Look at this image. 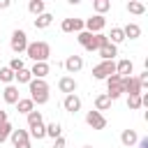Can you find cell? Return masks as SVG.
<instances>
[{
	"label": "cell",
	"mask_w": 148,
	"mask_h": 148,
	"mask_svg": "<svg viewBox=\"0 0 148 148\" xmlns=\"http://www.w3.org/2000/svg\"><path fill=\"white\" fill-rule=\"evenodd\" d=\"M28 90H30L32 104H46L49 102V83L44 79H32L28 83Z\"/></svg>",
	"instance_id": "cell-1"
},
{
	"label": "cell",
	"mask_w": 148,
	"mask_h": 148,
	"mask_svg": "<svg viewBox=\"0 0 148 148\" xmlns=\"http://www.w3.org/2000/svg\"><path fill=\"white\" fill-rule=\"evenodd\" d=\"M25 56H28L32 62H46L49 56H51V46H49L46 42H28Z\"/></svg>",
	"instance_id": "cell-2"
},
{
	"label": "cell",
	"mask_w": 148,
	"mask_h": 148,
	"mask_svg": "<svg viewBox=\"0 0 148 148\" xmlns=\"http://www.w3.org/2000/svg\"><path fill=\"white\" fill-rule=\"evenodd\" d=\"M111 74H116V62L113 60H102L99 65L92 67V79H97V81H106Z\"/></svg>",
	"instance_id": "cell-3"
},
{
	"label": "cell",
	"mask_w": 148,
	"mask_h": 148,
	"mask_svg": "<svg viewBox=\"0 0 148 148\" xmlns=\"http://www.w3.org/2000/svg\"><path fill=\"white\" fill-rule=\"evenodd\" d=\"M120 95H123V79H120L118 74H111V76L106 79V97H109L111 102H116Z\"/></svg>",
	"instance_id": "cell-4"
},
{
	"label": "cell",
	"mask_w": 148,
	"mask_h": 148,
	"mask_svg": "<svg viewBox=\"0 0 148 148\" xmlns=\"http://www.w3.org/2000/svg\"><path fill=\"white\" fill-rule=\"evenodd\" d=\"M9 46H12L14 53H25V49H28V35L23 30H14L12 39H9Z\"/></svg>",
	"instance_id": "cell-5"
},
{
	"label": "cell",
	"mask_w": 148,
	"mask_h": 148,
	"mask_svg": "<svg viewBox=\"0 0 148 148\" xmlns=\"http://www.w3.org/2000/svg\"><path fill=\"white\" fill-rule=\"evenodd\" d=\"M104 25H106V18H104V16H97V14L83 21V30H86V32H90V35L102 32V30H104Z\"/></svg>",
	"instance_id": "cell-6"
},
{
	"label": "cell",
	"mask_w": 148,
	"mask_h": 148,
	"mask_svg": "<svg viewBox=\"0 0 148 148\" xmlns=\"http://www.w3.org/2000/svg\"><path fill=\"white\" fill-rule=\"evenodd\" d=\"M9 139H12L14 148H32V146H30V134H28V130H12Z\"/></svg>",
	"instance_id": "cell-7"
},
{
	"label": "cell",
	"mask_w": 148,
	"mask_h": 148,
	"mask_svg": "<svg viewBox=\"0 0 148 148\" xmlns=\"http://www.w3.org/2000/svg\"><path fill=\"white\" fill-rule=\"evenodd\" d=\"M86 123H88L92 130H104V127H106V118H104L99 111H88V113H86Z\"/></svg>",
	"instance_id": "cell-8"
},
{
	"label": "cell",
	"mask_w": 148,
	"mask_h": 148,
	"mask_svg": "<svg viewBox=\"0 0 148 148\" xmlns=\"http://www.w3.org/2000/svg\"><path fill=\"white\" fill-rule=\"evenodd\" d=\"M76 88H79V83H76V79H74V76H62V79L58 81V90H60V92H65V95H74V92H76Z\"/></svg>",
	"instance_id": "cell-9"
},
{
	"label": "cell",
	"mask_w": 148,
	"mask_h": 148,
	"mask_svg": "<svg viewBox=\"0 0 148 148\" xmlns=\"http://www.w3.org/2000/svg\"><path fill=\"white\" fill-rule=\"evenodd\" d=\"M123 92H127V97L141 95V86H139L136 76H125V79H123Z\"/></svg>",
	"instance_id": "cell-10"
},
{
	"label": "cell",
	"mask_w": 148,
	"mask_h": 148,
	"mask_svg": "<svg viewBox=\"0 0 148 148\" xmlns=\"http://www.w3.org/2000/svg\"><path fill=\"white\" fill-rule=\"evenodd\" d=\"M62 106H65L67 113H76V111H81V97H79L76 92H74V95H65Z\"/></svg>",
	"instance_id": "cell-11"
},
{
	"label": "cell",
	"mask_w": 148,
	"mask_h": 148,
	"mask_svg": "<svg viewBox=\"0 0 148 148\" xmlns=\"http://www.w3.org/2000/svg\"><path fill=\"white\" fill-rule=\"evenodd\" d=\"M132 72H134V62H132V60L123 58V60H118V62H116V74H118L120 79L132 76Z\"/></svg>",
	"instance_id": "cell-12"
},
{
	"label": "cell",
	"mask_w": 148,
	"mask_h": 148,
	"mask_svg": "<svg viewBox=\"0 0 148 148\" xmlns=\"http://www.w3.org/2000/svg\"><path fill=\"white\" fill-rule=\"evenodd\" d=\"M65 69H67L69 74L81 72V69H83V58H81V56H67V60H65Z\"/></svg>",
	"instance_id": "cell-13"
},
{
	"label": "cell",
	"mask_w": 148,
	"mask_h": 148,
	"mask_svg": "<svg viewBox=\"0 0 148 148\" xmlns=\"http://www.w3.org/2000/svg\"><path fill=\"white\" fill-rule=\"evenodd\" d=\"M2 99L7 102V104H16L18 99H21V95H18V88L12 83V86H5V90H2Z\"/></svg>",
	"instance_id": "cell-14"
},
{
	"label": "cell",
	"mask_w": 148,
	"mask_h": 148,
	"mask_svg": "<svg viewBox=\"0 0 148 148\" xmlns=\"http://www.w3.org/2000/svg\"><path fill=\"white\" fill-rule=\"evenodd\" d=\"M49 72H51L49 62H35V65H32V69H30L32 79H46V76H49Z\"/></svg>",
	"instance_id": "cell-15"
},
{
	"label": "cell",
	"mask_w": 148,
	"mask_h": 148,
	"mask_svg": "<svg viewBox=\"0 0 148 148\" xmlns=\"http://www.w3.org/2000/svg\"><path fill=\"white\" fill-rule=\"evenodd\" d=\"M120 141H123V146H125V148H132V146H136V143H139V134H136L134 130H123Z\"/></svg>",
	"instance_id": "cell-16"
},
{
	"label": "cell",
	"mask_w": 148,
	"mask_h": 148,
	"mask_svg": "<svg viewBox=\"0 0 148 148\" xmlns=\"http://www.w3.org/2000/svg\"><path fill=\"white\" fill-rule=\"evenodd\" d=\"M104 44H109V37H106L104 32H97V35H92V42H90V46H88L86 51H99Z\"/></svg>",
	"instance_id": "cell-17"
},
{
	"label": "cell",
	"mask_w": 148,
	"mask_h": 148,
	"mask_svg": "<svg viewBox=\"0 0 148 148\" xmlns=\"http://www.w3.org/2000/svg\"><path fill=\"white\" fill-rule=\"evenodd\" d=\"M97 53H99V58H102V60H113V58L118 56V46H113V44L109 42V44H104Z\"/></svg>",
	"instance_id": "cell-18"
},
{
	"label": "cell",
	"mask_w": 148,
	"mask_h": 148,
	"mask_svg": "<svg viewBox=\"0 0 148 148\" xmlns=\"http://www.w3.org/2000/svg\"><path fill=\"white\" fill-rule=\"evenodd\" d=\"M51 23H53V16H51L49 12H44V14L35 16V28H37V30H44V28H49Z\"/></svg>",
	"instance_id": "cell-19"
},
{
	"label": "cell",
	"mask_w": 148,
	"mask_h": 148,
	"mask_svg": "<svg viewBox=\"0 0 148 148\" xmlns=\"http://www.w3.org/2000/svg\"><path fill=\"white\" fill-rule=\"evenodd\" d=\"M109 109H111V99L106 97V92L97 95V97H95V111L102 113V111H109Z\"/></svg>",
	"instance_id": "cell-20"
},
{
	"label": "cell",
	"mask_w": 148,
	"mask_h": 148,
	"mask_svg": "<svg viewBox=\"0 0 148 148\" xmlns=\"http://www.w3.org/2000/svg\"><path fill=\"white\" fill-rule=\"evenodd\" d=\"M123 35H125V39L130 37V39H139L141 37V28L136 25V23H127L125 28H123Z\"/></svg>",
	"instance_id": "cell-21"
},
{
	"label": "cell",
	"mask_w": 148,
	"mask_h": 148,
	"mask_svg": "<svg viewBox=\"0 0 148 148\" xmlns=\"http://www.w3.org/2000/svg\"><path fill=\"white\" fill-rule=\"evenodd\" d=\"M16 109H18V113H30V111H35V104H32V99L30 97H21L18 102H16Z\"/></svg>",
	"instance_id": "cell-22"
},
{
	"label": "cell",
	"mask_w": 148,
	"mask_h": 148,
	"mask_svg": "<svg viewBox=\"0 0 148 148\" xmlns=\"http://www.w3.org/2000/svg\"><path fill=\"white\" fill-rule=\"evenodd\" d=\"M127 12L134 14V16H141V14L146 12V5L139 2V0H130V2H127Z\"/></svg>",
	"instance_id": "cell-23"
},
{
	"label": "cell",
	"mask_w": 148,
	"mask_h": 148,
	"mask_svg": "<svg viewBox=\"0 0 148 148\" xmlns=\"http://www.w3.org/2000/svg\"><path fill=\"white\" fill-rule=\"evenodd\" d=\"M106 37H109V42H111L113 46H118V44H123V42H125L123 28H111V35H106Z\"/></svg>",
	"instance_id": "cell-24"
},
{
	"label": "cell",
	"mask_w": 148,
	"mask_h": 148,
	"mask_svg": "<svg viewBox=\"0 0 148 148\" xmlns=\"http://www.w3.org/2000/svg\"><path fill=\"white\" fill-rule=\"evenodd\" d=\"M46 127V136H51L53 141L58 139V136H62V127H60V123H49V125H44Z\"/></svg>",
	"instance_id": "cell-25"
},
{
	"label": "cell",
	"mask_w": 148,
	"mask_h": 148,
	"mask_svg": "<svg viewBox=\"0 0 148 148\" xmlns=\"http://www.w3.org/2000/svg\"><path fill=\"white\" fill-rule=\"evenodd\" d=\"M44 0H30L28 2V12L30 14H35V16H39V14H44Z\"/></svg>",
	"instance_id": "cell-26"
},
{
	"label": "cell",
	"mask_w": 148,
	"mask_h": 148,
	"mask_svg": "<svg viewBox=\"0 0 148 148\" xmlns=\"http://www.w3.org/2000/svg\"><path fill=\"white\" fill-rule=\"evenodd\" d=\"M92 9L97 12V16H104V12L111 9V2H109V0H95V2H92Z\"/></svg>",
	"instance_id": "cell-27"
},
{
	"label": "cell",
	"mask_w": 148,
	"mask_h": 148,
	"mask_svg": "<svg viewBox=\"0 0 148 148\" xmlns=\"http://www.w3.org/2000/svg\"><path fill=\"white\" fill-rule=\"evenodd\" d=\"M28 130H30L28 134H30L32 139H37V141L46 136V127H44V123H39V125H35V127H28Z\"/></svg>",
	"instance_id": "cell-28"
},
{
	"label": "cell",
	"mask_w": 148,
	"mask_h": 148,
	"mask_svg": "<svg viewBox=\"0 0 148 148\" xmlns=\"http://www.w3.org/2000/svg\"><path fill=\"white\" fill-rule=\"evenodd\" d=\"M14 81L21 86V83H30L32 81V74H30V69H21V72H16L14 74Z\"/></svg>",
	"instance_id": "cell-29"
},
{
	"label": "cell",
	"mask_w": 148,
	"mask_h": 148,
	"mask_svg": "<svg viewBox=\"0 0 148 148\" xmlns=\"http://www.w3.org/2000/svg\"><path fill=\"white\" fill-rule=\"evenodd\" d=\"M12 123L9 120H5V123H0V143H5L7 139H9V134H12Z\"/></svg>",
	"instance_id": "cell-30"
},
{
	"label": "cell",
	"mask_w": 148,
	"mask_h": 148,
	"mask_svg": "<svg viewBox=\"0 0 148 148\" xmlns=\"http://www.w3.org/2000/svg\"><path fill=\"white\" fill-rule=\"evenodd\" d=\"M76 39H79V44H81L83 49H88V46H90V42H92V35H90V32H86V30H81V32H76Z\"/></svg>",
	"instance_id": "cell-31"
},
{
	"label": "cell",
	"mask_w": 148,
	"mask_h": 148,
	"mask_svg": "<svg viewBox=\"0 0 148 148\" xmlns=\"http://www.w3.org/2000/svg\"><path fill=\"white\" fill-rule=\"evenodd\" d=\"M0 81L7 83V86H12V81H14V72H12L9 67H0Z\"/></svg>",
	"instance_id": "cell-32"
},
{
	"label": "cell",
	"mask_w": 148,
	"mask_h": 148,
	"mask_svg": "<svg viewBox=\"0 0 148 148\" xmlns=\"http://www.w3.org/2000/svg\"><path fill=\"white\" fill-rule=\"evenodd\" d=\"M42 123V113L39 111H30L28 113V127H35V125H39Z\"/></svg>",
	"instance_id": "cell-33"
},
{
	"label": "cell",
	"mask_w": 148,
	"mask_h": 148,
	"mask_svg": "<svg viewBox=\"0 0 148 148\" xmlns=\"http://www.w3.org/2000/svg\"><path fill=\"white\" fill-rule=\"evenodd\" d=\"M7 67H9L14 74H16V72H21V69H25V65H23V60H21V58H12V62H9Z\"/></svg>",
	"instance_id": "cell-34"
},
{
	"label": "cell",
	"mask_w": 148,
	"mask_h": 148,
	"mask_svg": "<svg viewBox=\"0 0 148 148\" xmlns=\"http://www.w3.org/2000/svg\"><path fill=\"white\" fill-rule=\"evenodd\" d=\"M127 106H130L132 111L141 109V97H139V95H132V97H127Z\"/></svg>",
	"instance_id": "cell-35"
},
{
	"label": "cell",
	"mask_w": 148,
	"mask_h": 148,
	"mask_svg": "<svg viewBox=\"0 0 148 148\" xmlns=\"http://www.w3.org/2000/svg\"><path fill=\"white\" fill-rule=\"evenodd\" d=\"M60 30H62V32H74V18H62Z\"/></svg>",
	"instance_id": "cell-36"
},
{
	"label": "cell",
	"mask_w": 148,
	"mask_h": 148,
	"mask_svg": "<svg viewBox=\"0 0 148 148\" xmlns=\"http://www.w3.org/2000/svg\"><path fill=\"white\" fill-rule=\"evenodd\" d=\"M53 148H67V141H65L62 136H58V139L53 141Z\"/></svg>",
	"instance_id": "cell-37"
},
{
	"label": "cell",
	"mask_w": 148,
	"mask_h": 148,
	"mask_svg": "<svg viewBox=\"0 0 148 148\" xmlns=\"http://www.w3.org/2000/svg\"><path fill=\"white\" fill-rule=\"evenodd\" d=\"M139 148H148V136H143V139H139Z\"/></svg>",
	"instance_id": "cell-38"
},
{
	"label": "cell",
	"mask_w": 148,
	"mask_h": 148,
	"mask_svg": "<svg viewBox=\"0 0 148 148\" xmlns=\"http://www.w3.org/2000/svg\"><path fill=\"white\" fill-rule=\"evenodd\" d=\"M9 5H12V2H9V0H0V9H7V7H9Z\"/></svg>",
	"instance_id": "cell-39"
},
{
	"label": "cell",
	"mask_w": 148,
	"mask_h": 148,
	"mask_svg": "<svg viewBox=\"0 0 148 148\" xmlns=\"http://www.w3.org/2000/svg\"><path fill=\"white\" fill-rule=\"evenodd\" d=\"M5 120H7V111H2V109H0V123H5Z\"/></svg>",
	"instance_id": "cell-40"
},
{
	"label": "cell",
	"mask_w": 148,
	"mask_h": 148,
	"mask_svg": "<svg viewBox=\"0 0 148 148\" xmlns=\"http://www.w3.org/2000/svg\"><path fill=\"white\" fill-rule=\"evenodd\" d=\"M83 148H92V146H83Z\"/></svg>",
	"instance_id": "cell-41"
}]
</instances>
